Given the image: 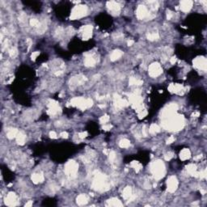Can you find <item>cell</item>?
Segmentation results:
<instances>
[{"mask_svg": "<svg viewBox=\"0 0 207 207\" xmlns=\"http://www.w3.org/2000/svg\"><path fill=\"white\" fill-rule=\"evenodd\" d=\"M163 127L167 130H180L184 126V117L178 116L176 113L163 118Z\"/></svg>", "mask_w": 207, "mask_h": 207, "instance_id": "1", "label": "cell"}, {"mask_svg": "<svg viewBox=\"0 0 207 207\" xmlns=\"http://www.w3.org/2000/svg\"><path fill=\"white\" fill-rule=\"evenodd\" d=\"M92 188L96 191H106L109 189V184L107 181V177L104 174H98L96 175L93 183H92Z\"/></svg>", "mask_w": 207, "mask_h": 207, "instance_id": "2", "label": "cell"}, {"mask_svg": "<svg viewBox=\"0 0 207 207\" xmlns=\"http://www.w3.org/2000/svg\"><path fill=\"white\" fill-rule=\"evenodd\" d=\"M151 172L155 180H160L165 175V165L161 160H156L151 164Z\"/></svg>", "mask_w": 207, "mask_h": 207, "instance_id": "3", "label": "cell"}, {"mask_svg": "<svg viewBox=\"0 0 207 207\" xmlns=\"http://www.w3.org/2000/svg\"><path fill=\"white\" fill-rule=\"evenodd\" d=\"M71 104L75 106L81 110H85L92 106L93 101L91 99H84L83 97H75L72 99L71 101Z\"/></svg>", "mask_w": 207, "mask_h": 207, "instance_id": "4", "label": "cell"}, {"mask_svg": "<svg viewBox=\"0 0 207 207\" xmlns=\"http://www.w3.org/2000/svg\"><path fill=\"white\" fill-rule=\"evenodd\" d=\"M87 14V6L77 5L71 11L70 18L72 20H78V19H80L82 17L85 16Z\"/></svg>", "mask_w": 207, "mask_h": 207, "instance_id": "5", "label": "cell"}, {"mask_svg": "<svg viewBox=\"0 0 207 207\" xmlns=\"http://www.w3.org/2000/svg\"><path fill=\"white\" fill-rule=\"evenodd\" d=\"M78 168H79V165L75 161L71 160V161L67 162V163L65 166V172H66V176L70 178H75L78 172Z\"/></svg>", "mask_w": 207, "mask_h": 207, "instance_id": "6", "label": "cell"}, {"mask_svg": "<svg viewBox=\"0 0 207 207\" xmlns=\"http://www.w3.org/2000/svg\"><path fill=\"white\" fill-rule=\"evenodd\" d=\"M162 72H163V69L161 65L158 62H154L149 66L148 73H149V75L152 78H156L158 76H159L162 74Z\"/></svg>", "mask_w": 207, "mask_h": 207, "instance_id": "7", "label": "cell"}, {"mask_svg": "<svg viewBox=\"0 0 207 207\" xmlns=\"http://www.w3.org/2000/svg\"><path fill=\"white\" fill-rule=\"evenodd\" d=\"M136 15L138 19L144 20V19H151L150 16V13L147 10V8L143 5H140L138 7L136 11Z\"/></svg>", "mask_w": 207, "mask_h": 207, "instance_id": "8", "label": "cell"}, {"mask_svg": "<svg viewBox=\"0 0 207 207\" xmlns=\"http://www.w3.org/2000/svg\"><path fill=\"white\" fill-rule=\"evenodd\" d=\"M48 107H49V109H48V114L51 116H55L56 114H58L59 112H61V108L59 105H58V104L54 101H49V103H48Z\"/></svg>", "mask_w": 207, "mask_h": 207, "instance_id": "9", "label": "cell"}, {"mask_svg": "<svg viewBox=\"0 0 207 207\" xmlns=\"http://www.w3.org/2000/svg\"><path fill=\"white\" fill-rule=\"evenodd\" d=\"M192 62H193V66L198 70H201V71H206V58H205L204 57H197L193 60Z\"/></svg>", "mask_w": 207, "mask_h": 207, "instance_id": "10", "label": "cell"}, {"mask_svg": "<svg viewBox=\"0 0 207 207\" xmlns=\"http://www.w3.org/2000/svg\"><path fill=\"white\" fill-rule=\"evenodd\" d=\"M167 191L170 192H174L178 188V181L175 176H171L168 178L167 182Z\"/></svg>", "mask_w": 207, "mask_h": 207, "instance_id": "11", "label": "cell"}, {"mask_svg": "<svg viewBox=\"0 0 207 207\" xmlns=\"http://www.w3.org/2000/svg\"><path fill=\"white\" fill-rule=\"evenodd\" d=\"M107 7L111 11L112 14L114 15H118L121 11V7L119 5V3L115 1H108L107 3Z\"/></svg>", "mask_w": 207, "mask_h": 207, "instance_id": "12", "label": "cell"}, {"mask_svg": "<svg viewBox=\"0 0 207 207\" xmlns=\"http://www.w3.org/2000/svg\"><path fill=\"white\" fill-rule=\"evenodd\" d=\"M5 204L7 206H15L18 205L17 203V197L15 192H9L5 198Z\"/></svg>", "mask_w": 207, "mask_h": 207, "instance_id": "13", "label": "cell"}, {"mask_svg": "<svg viewBox=\"0 0 207 207\" xmlns=\"http://www.w3.org/2000/svg\"><path fill=\"white\" fill-rule=\"evenodd\" d=\"M80 31L83 35V39L84 40H89L92 36V27L91 25L83 26Z\"/></svg>", "mask_w": 207, "mask_h": 207, "instance_id": "14", "label": "cell"}, {"mask_svg": "<svg viewBox=\"0 0 207 207\" xmlns=\"http://www.w3.org/2000/svg\"><path fill=\"white\" fill-rule=\"evenodd\" d=\"M114 105H115V108H117V109H121V108H123L124 107L127 106L128 103L125 100H123L121 98V96L117 94H115L114 95Z\"/></svg>", "mask_w": 207, "mask_h": 207, "instance_id": "15", "label": "cell"}, {"mask_svg": "<svg viewBox=\"0 0 207 207\" xmlns=\"http://www.w3.org/2000/svg\"><path fill=\"white\" fill-rule=\"evenodd\" d=\"M168 91L170 92H173V93H176L178 95H183L184 92H185V88L184 87L181 85V84H174L172 83L170 84V86L168 87Z\"/></svg>", "mask_w": 207, "mask_h": 207, "instance_id": "16", "label": "cell"}, {"mask_svg": "<svg viewBox=\"0 0 207 207\" xmlns=\"http://www.w3.org/2000/svg\"><path fill=\"white\" fill-rule=\"evenodd\" d=\"M122 197H123V198L125 200L130 201V202H131V201H133L135 198V196L133 194V191H132L131 187L127 186V187L124 188V190L122 192Z\"/></svg>", "mask_w": 207, "mask_h": 207, "instance_id": "17", "label": "cell"}, {"mask_svg": "<svg viewBox=\"0 0 207 207\" xmlns=\"http://www.w3.org/2000/svg\"><path fill=\"white\" fill-rule=\"evenodd\" d=\"M86 80L87 79L85 76L79 75L75 76V77H73L70 81V83H71V85H72V86H77V85L83 84Z\"/></svg>", "mask_w": 207, "mask_h": 207, "instance_id": "18", "label": "cell"}, {"mask_svg": "<svg viewBox=\"0 0 207 207\" xmlns=\"http://www.w3.org/2000/svg\"><path fill=\"white\" fill-rule=\"evenodd\" d=\"M192 1L190 0H185V1H181L180 3V8L183 12H188L192 9Z\"/></svg>", "mask_w": 207, "mask_h": 207, "instance_id": "19", "label": "cell"}, {"mask_svg": "<svg viewBox=\"0 0 207 207\" xmlns=\"http://www.w3.org/2000/svg\"><path fill=\"white\" fill-rule=\"evenodd\" d=\"M107 205L109 206H114V207H118V206H122L123 204L121 203V202L116 197H112L111 199L108 200L107 201Z\"/></svg>", "mask_w": 207, "mask_h": 207, "instance_id": "20", "label": "cell"}, {"mask_svg": "<svg viewBox=\"0 0 207 207\" xmlns=\"http://www.w3.org/2000/svg\"><path fill=\"white\" fill-rule=\"evenodd\" d=\"M187 171L190 175H192L193 177H199V173L197 172V166L195 164H193V163H190V164L188 165Z\"/></svg>", "mask_w": 207, "mask_h": 207, "instance_id": "21", "label": "cell"}, {"mask_svg": "<svg viewBox=\"0 0 207 207\" xmlns=\"http://www.w3.org/2000/svg\"><path fill=\"white\" fill-rule=\"evenodd\" d=\"M190 157H191V152H190V151L188 148L183 149L181 151V153H180V158H181V159L183 160V161L187 160Z\"/></svg>", "mask_w": 207, "mask_h": 207, "instance_id": "22", "label": "cell"}, {"mask_svg": "<svg viewBox=\"0 0 207 207\" xmlns=\"http://www.w3.org/2000/svg\"><path fill=\"white\" fill-rule=\"evenodd\" d=\"M76 202L79 206H84L88 202V198L85 194H80L76 198Z\"/></svg>", "mask_w": 207, "mask_h": 207, "instance_id": "23", "label": "cell"}, {"mask_svg": "<svg viewBox=\"0 0 207 207\" xmlns=\"http://www.w3.org/2000/svg\"><path fill=\"white\" fill-rule=\"evenodd\" d=\"M32 181L34 184H39L44 181V176L42 173H34L32 176Z\"/></svg>", "mask_w": 207, "mask_h": 207, "instance_id": "24", "label": "cell"}, {"mask_svg": "<svg viewBox=\"0 0 207 207\" xmlns=\"http://www.w3.org/2000/svg\"><path fill=\"white\" fill-rule=\"evenodd\" d=\"M96 60L94 58V57L91 55L87 56L84 59V65L86 66H93L96 65Z\"/></svg>", "mask_w": 207, "mask_h": 207, "instance_id": "25", "label": "cell"}, {"mask_svg": "<svg viewBox=\"0 0 207 207\" xmlns=\"http://www.w3.org/2000/svg\"><path fill=\"white\" fill-rule=\"evenodd\" d=\"M122 55H123V52L119 50H114L112 53L111 56H110V59H111L112 62H114V61L118 60Z\"/></svg>", "mask_w": 207, "mask_h": 207, "instance_id": "26", "label": "cell"}, {"mask_svg": "<svg viewBox=\"0 0 207 207\" xmlns=\"http://www.w3.org/2000/svg\"><path fill=\"white\" fill-rule=\"evenodd\" d=\"M25 138L26 136L22 133V132H19L18 134H17L16 137H15L16 142H17L19 145H20V146H22V145L24 144V142H25Z\"/></svg>", "mask_w": 207, "mask_h": 207, "instance_id": "27", "label": "cell"}, {"mask_svg": "<svg viewBox=\"0 0 207 207\" xmlns=\"http://www.w3.org/2000/svg\"><path fill=\"white\" fill-rule=\"evenodd\" d=\"M148 131L151 134H155L160 131V128L156 124H151L150 128H149V130H148Z\"/></svg>", "mask_w": 207, "mask_h": 207, "instance_id": "28", "label": "cell"}, {"mask_svg": "<svg viewBox=\"0 0 207 207\" xmlns=\"http://www.w3.org/2000/svg\"><path fill=\"white\" fill-rule=\"evenodd\" d=\"M19 131L16 130V129H10L8 131H7V137L9 138V139H13L15 138L16 135L18 134Z\"/></svg>", "mask_w": 207, "mask_h": 207, "instance_id": "29", "label": "cell"}, {"mask_svg": "<svg viewBox=\"0 0 207 207\" xmlns=\"http://www.w3.org/2000/svg\"><path fill=\"white\" fill-rule=\"evenodd\" d=\"M119 146L121 148H128L130 146V142L129 141L128 139H126V138L121 139L120 142H119Z\"/></svg>", "mask_w": 207, "mask_h": 207, "instance_id": "30", "label": "cell"}, {"mask_svg": "<svg viewBox=\"0 0 207 207\" xmlns=\"http://www.w3.org/2000/svg\"><path fill=\"white\" fill-rule=\"evenodd\" d=\"M159 38V36L158 34V32H151L149 34H147V39L149 40H156Z\"/></svg>", "mask_w": 207, "mask_h": 207, "instance_id": "31", "label": "cell"}, {"mask_svg": "<svg viewBox=\"0 0 207 207\" xmlns=\"http://www.w3.org/2000/svg\"><path fill=\"white\" fill-rule=\"evenodd\" d=\"M131 167L133 168H134V170L136 171V172H138L142 169V164L140 163H138V161H133L131 163Z\"/></svg>", "mask_w": 207, "mask_h": 207, "instance_id": "32", "label": "cell"}, {"mask_svg": "<svg viewBox=\"0 0 207 207\" xmlns=\"http://www.w3.org/2000/svg\"><path fill=\"white\" fill-rule=\"evenodd\" d=\"M129 83H130V85H141V84H142V81L137 79L135 78H130Z\"/></svg>", "mask_w": 207, "mask_h": 207, "instance_id": "33", "label": "cell"}, {"mask_svg": "<svg viewBox=\"0 0 207 207\" xmlns=\"http://www.w3.org/2000/svg\"><path fill=\"white\" fill-rule=\"evenodd\" d=\"M30 24L32 27H36V28H40V23L39 22V20H36V19H32L30 20Z\"/></svg>", "mask_w": 207, "mask_h": 207, "instance_id": "34", "label": "cell"}, {"mask_svg": "<svg viewBox=\"0 0 207 207\" xmlns=\"http://www.w3.org/2000/svg\"><path fill=\"white\" fill-rule=\"evenodd\" d=\"M109 121V116H108V115H104V116H102L100 118V122H101V124H106L108 121Z\"/></svg>", "mask_w": 207, "mask_h": 207, "instance_id": "35", "label": "cell"}, {"mask_svg": "<svg viewBox=\"0 0 207 207\" xmlns=\"http://www.w3.org/2000/svg\"><path fill=\"white\" fill-rule=\"evenodd\" d=\"M147 115V111L146 109H142V111H140L138 112V117L142 119V118H144L145 116Z\"/></svg>", "mask_w": 207, "mask_h": 207, "instance_id": "36", "label": "cell"}, {"mask_svg": "<svg viewBox=\"0 0 207 207\" xmlns=\"http://www.w3.org/2000/svg\"><path fill=\"white\" fill-rule=\"evenodd\" d=\"M9 54L11 58H15L17 56L18 54V52H17V50L15 49V48H13V49H11L10 51H9Z\"/></svg>", "mask_w": 207, "mask_h": 207, "instance_id": "37", "label": "cell"}, {"mask_svg": "<svg viewBox=\"0 0 207 207\" xmlns=\"http://www.w3.org/2000/svg\"><path fill=\"white\" fill-rule=\"evenodd\" d=\"M108 155H109V160H110V161L113 162L115 160V159H116V153L113 151H112L109 152Z\"/></svg>", "mask_w": 207, "mask_h": 207, "instance_id": "38", "label": "cell"}, {"mask_svg": "<svg viewBox=\"0 0 207 207\" xmlns=\"http://www.w3.org/2000/svg\"><path fill=\"white\" fill-rule=\"evenodd\" d=\"M173 156H174V154H173L172 152H168L167 155L164 156V159H165V160L168 161V160L172 159V158H173Z\"/></svg>", "mask_w": 207, "mask_h": 207, "instance_id": "39", "label": "cell"}, {"mask_svg": "<svg viewBox=\"0 0 207 207\" xmlns=\"http://www.w3.org/2000/svg\"><path fill=\"white\" fill-rule=\"evenodd\" d=\"M40 55V52H38V51H36V52H33L32 54V55H31V58H32V60L35 61L36 59V58L38 57V56Z\"/></svg>", "mask_w": 207, "mask_h": 207, "instance_id": "40", "label": "cell"}, {"mask_svg": "<svg viewBox=\"0 0 207 207\" xmlns=\"http://www.w3.org/2000/svg\"><path fill=\"white\" fill-rule=\"evenodd\" d=\"M87 136V132L84 131V132H81L79 134V138H80L81 139L83 138H85Z\"/></svg>", "mask_w": 207, "mask_h": 207, "instance_id": "41", "label": "cell"}, {"mask_svg": "<svg viewBox=\"0 0 207 207\" xmlns=\"http://www.w3.org/2000/svg\"><path fill=\"white\" fill-rule=\"evenodd\" d=\"M112 127V126L111 125H106V124H104V125L103 126V130L108 131V130H111Z\"/></svg>", "mask_w": 207, "mask_h": 207, "instance_id": "42", "label": "cell"}, {"mask_svg": "<svg viewBox=\"0 0 207 207\" xmlns=\"http://www.w3.org/2000/svg\"><path fill=\"white\" fill-rule=\"evenodd\" d=\"M199 177H201L202 179H204V178H206V170H204L203 172H201L199 173Z\"/></svg>", "mask_w": 207, "mask_h": 207, "instance_id": "43", "label": "cell"}, {"mask_svg": "<svg viewBox=\"0 0 207 207\" xmlns=\"http://www.w3.org/2000/svg\"><path fill=\"white\" fill-rule=\"evenodd\" d=\"M172 16H173V14H172V12L171 11H167V19L168 20H171L172 18Z\"/></svg>", "mask_w": 207, "mask_h": 207, "instance_id": "44", "label": "cell"}, {"mask_svg": "<svg viewBox=\"0 0 207 207\" xmlns=\"http://www.w3.org/2000/svg\"><path fill=\"white\" fill-rule=\"evenodd\" d=\"M174 141H175V138L173 136H171L170 138H168V139L167 140V144H171Z\"/></svg>", "mask_w": 207, "mask_h": 207, "instance_id": "45", "label": "cell"}, {"mask_svg": "<svg viewBox=\"0 0 207 207\" xmlns=\"http://www.w3.org/2000/svg\"><path fill=\"white\" fill-rule=\"evenodd\" d=\"M60 136L62 137V138H68V134H67L66 132H62Z\"/></svg>", "mask_w": 207, "mask_h": 207, "instance_id": "46", "label": "cell"}, {"mask_svg": "<svg viewBox=\"0 0 207 207\" xmlns=\"http://www.w3.org/2000/svg\"><path fill=\"white\" fill-rule=\"evenodd\" d=\"M177 57H172V58L170 59V62H171V64L174 65V64H175V63L177 62Z\"/></svg>", "mask_w": 207, "mask_h": 207, "instance_id": "47", "label": "cell"}, {"mask_svg": "<svg viewBox=\"0 0 207 207\" xmlns=\"http://www.w3.org/2000/svg\"><path fill=\"white\" fill-rule=\"evenodd\" d=\"M50 138H57V134H56L54 131H51L50 133Z\"/></svg>", "mask_w": 207, "mask_h": 207, "instance_id": "48", "label": "cell"}, {"mask_svg": "<svg viewBox=\"0 0 207 207\" xmlns=\"http://www.w3.org/2000/svg\"><path fill=\"white\" fill-rule=\"evenodd\" d=\"M134 40H128V46H131L134 45Z\"/></svg>", "mask_w": 207, "mask_h": 207, "instance_id": "49", "label": "cell"}, {"mask_svg": "<svg viewBox=\"0 0 207 207\" xmlns=\"http://www.w3.org/2000/svg\"><path fill=\"white\" fill-rule=\"evenodd\" d=\"M32 206V201H29V202H28V203H26L24 206L28 207V206Z\"/></svg>", "mask_w": 207, "mask_h": 207, "instance_id": "50", "label": "cell"}, {"mask_svg": "<svg viewBox=\"0 0 207 207\" xmlns=\"http://www.w3.org/2000/svg\"><path fill=\"white\" fill-rule=\"evenodd\" d=\"M199 115H200V113H199L198 112H195L192 113V116H193V117H197V116H199Z\"/></svg>", "mask_w": 207, "mask_h": 207, "instance_id": "51", "label": "cell"}, {"mask_svg": "<svg viewBox=\"0 0 207 207\" xmlns=\"http://www.w3.org/2000/svg\"><path fill=\"white\" fill-rule=\"evenodd\" d=\"M202 155H197V156L194 157V160H199V159H202Z\"/></svg>", "mask_w": 207, "mask_h": 207, "instance_id": "52", "label": "cell"}, {"mask_svg": "<svg viewBox=\"0 0 207 207\" xmlns=\"http://www.w3.org/2000/svg\"><path fill=\"white\" fill-rule=\"evenodd\" d=\"M201 192L203 193V194H205V193H206V191H205V190H201Z\"/></svg>", "mask_w": 207, "mask_h": 207, "instance_id": "53", "label": "cell"}]
</instances>
